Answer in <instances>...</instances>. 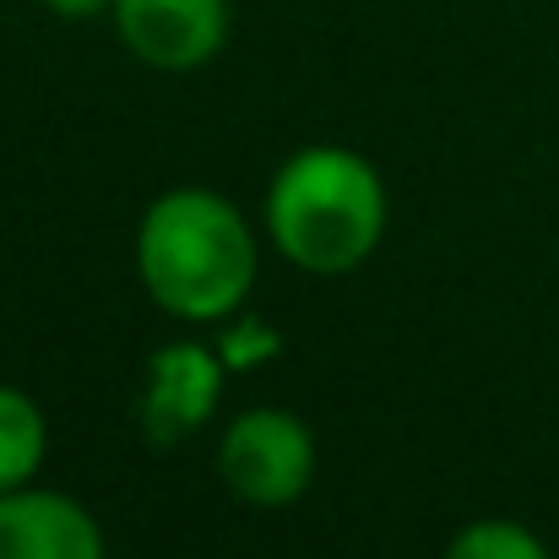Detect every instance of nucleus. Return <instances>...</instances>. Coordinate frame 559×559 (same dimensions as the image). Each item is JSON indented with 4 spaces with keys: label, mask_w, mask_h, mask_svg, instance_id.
Here are the masks:
<instances>
[{
    "label": "nucleus",
    "mask_w": 559,
    "mask_h": 559,
    "mask_svg": "<svg viewBox=\"0 0 559 559\" xmlns=\"http://www.w3.org/2000/svg\"><path fill=\"white\" fill-rule=\"evenodd\" d=\"M49 11H60V16H93V11H104V5H115V0H44Z\"/></svg>",
    "instance_id": "nucleus-10"
},
{
    "label": "nucleus",
    "mask_w": 559,
    "mask_h": 559,
    "mask_svg": "<svg viewBox=\"0 0 559 559\" xmlns=\"http://www.w3.org/2000/svg\"><path fill=\"white\" fill-rule=\"evenodd\" d=\"M223 396V354H206L201 343H169L158 348L147 374V402H142V429L158 445H175L195 435Z\"/></svg>",
    "instance_id": "nucleus-5"
},
{
    "label": "nucleus",
    "mask_w": 559,
    "mask_h": 559,
    "mask_svg": "<svg viewBox=\"0 0 559 559\" xmlns=\"http://www.w3.org/2000/svg\"><path fill=\"white\" fill-rule=\"evenodd\" d=\"M115 27L126 49L158 71H190L223 49V0H115Z\"/></svg>",
    "instance_id": "nucleus-4"
},
{
    "label": "nucleus",
    "mask_w": 559,
    "mask_h": 559,
    "mask_svg": "<svg viewBox=\"0 0 559 559\" xmlns=\"http://www.w3.org/2000/svg\"><path fill=\"white\" fill-rule=\"evenodd\" d=\"M266 223L277 250L305 272H354L385 228L380 175L348 147L294 153L266 195Z\"/></svg>",
    "instance_id": "nucleus-2"
},
{
    "label": "nucleus",
    "mask_w": 559,
    "mask_h": 559,
    "mask_svg": "<svg viewBox=\"0 0 559 559\" xmlns=\"http://www.w3.org/2000/svg\"><path fill=\"white\" fill-rule=\"evenodd\" d=\"M445 559H549V555L516 522H473L467 533H456V544L445 549Z\"/></svg>",
    "instance_id": "nucleus-8"
},
{
    "label": "nucleus",
    "mask_w": 559,
    "mask_h": 559,
    "mask_svg": "<svg viewBox=\"0 0 559 559\" xmlns=\"http://www.w3.org/2000/svg\"><path fill=\"white\" fill-rule=\"evenodd\" d=\"M0 559H104L98 522L71 495H0Z\"/></svg>",
    "instance_id": "nucleus-6"
},
{
    "label": "nucleus",
    "mask_w": 559,
    "mask_h": 559,
    "mask_svg": "<svg viewBox=\"0 0 559 559\" xmlns=\"http://www.w3.org/2000/svg\"><path fill=\"white\" fill-rule=\"evenodd\" d=\"M147 294L180 321H223L255 283V245L245 217L217 190H169L147 206L136 234Z\"/></svg>",
    "instance_id": "nucleus-1"
},
{
    "label": "nucleus",
    "mask_w": 559,
    "mask_h": 559,
    "mask_svg": "<svg viewBox=\"0 0 559 559\" xmlns=\"http://www.w3.org/2000/svg\"><path fill=\"white\" fill-rule=\"evenodd\" d=\"M283 343H277V332L272 326H261V321H239V326H228V337H223V365L228 370H250V365H261V359H272Z\"/></svg>",
    "instance_id": "nucleus-9"
},
{
    "label": "nucleus",
    "mask_w": 559,
    "mask_h": 559,
    "mask_svg": "<svg viewBox=\"0 0 559 559\" xmlns=\"http://www.w3.org/2000/svg\"><path fill=\"white\" fill-rule=\"evenodd\" d=\"M217 467H223V484L245 500V506H294L305 489H310V473H316V440L310 429L283 413V407H255L245 418H234V429L223 435V451H217Z\"/></svg>",
    "instance_id": "nucleus-3"
},
{
    "label": "nucleus",
    "mask_w": 559,
    "mask_h": 559,
    "mask_svg": "<svg viewBox=\"0 0 559 559\" xmlns=\"http://www.w3.org/2000/svg\"><path fill=\"white\" fill-rule=\"evenodd\" d=\"M44 413L33 407V396L0 385V495L22 489L38 462H44Z\"/></svg>",
    "instance_id": "nucleus-7"
}]
</instances>
